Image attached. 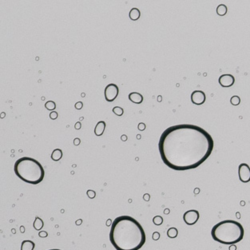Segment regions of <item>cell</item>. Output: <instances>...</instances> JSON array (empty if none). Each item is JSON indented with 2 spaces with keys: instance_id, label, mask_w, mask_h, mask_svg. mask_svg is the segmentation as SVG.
I'll use <instances>...</instances> for the list:
<instances>
[{
  "instance_id": "cell-1",
  "label": "cell",
  "mask_w": 250,
  "mask_h": 250,
  "mask_svg": "<svg viewBox=\"0 0 250 250\" xmlns=\"http://www.w3.org/2000/svg\"><path fill=\"white\" fill-rule=\"evenodd\" d=\"M213 139L201 127L180 124L162 133L158 149L162 162L173 170L185 171L201 165L210 156Z\"/></svg>"
},
{
  "instance_id": "cell-2",
  "label": "cell",
  "mask_w": 250,
  "mask_h": 250,
  "mask_svg": "<svg viewBox=\"0 0 250 250\" xmlns=\"http://www.w3.org/2000/svg\"><path fill=\"white\" fill-rule=\"evenodd\" d=\"M110 241L116 250H139L146 243V233L134 217L120 216L111 225Z\"/></svg>"
},
{
  "instance_id": "cell-3",
  "label": "cell",
  "mask_w": 250,
  "mask_h": 250,
  "mask_svg": "<svg viewBox=\"0 0 250 250\" xmlns=\"http://www.w3.org/2000/svg\"><path fill=\"white\" fill-rule=\"evenodd\" d=\"M245 230L241 224L233 220H225L216 224L211 230L213 239L224 245H234L243 239Z\"/></svg>"
},
{
  "instance_id": "cell-4",
  "label": "cell",
  "mask_w": 250,
  "mask_h": 250,
  "mask_svg": "<svg viewBox=\"0 0 250 250\" xmlns=\"http://www.w3.org/2000/svg\"><path fill=\"white\" fill-rule=\"evenodd\" d=\"M14 171L19 178L31 185L39 184L45 177V170L41 163L30 157H22L17 160Z\"/></svg>"
},
{
  "instance_id": "cell-5",
  "label": "cell",
  "mask_w": 250,
  "mask_h": 250,
  "mask_svg": "<svg viewBox=\"0 0 250 250\" xmlns=\"http://www.w3.org/2000/svg\"><path fill=\"white\" fill-rule=\"evenodd\" d=\"M118 93H119V89L118 85L114 83L108 84L104 91L105 99L109 102H114L117 98Z\"/></svg>"
},
{
  "instance_id": "cell-6",
  "label": "cell",
  "mask_w": 250,
  "mask_h": 250,
  "mask_svg": "<svg viewBox=\"0 0 250 250\" xmlns=\"http://www.w3.org/2000/svg\"><path fill=\"white\" fill-rule=\"evenodd\" d=\"M199 217H200V214L198 210L190 209L185 213L183 215V220L188 226H193L194 224L198 222Z\"/></svg>"
},
{
  "instance_id": "cell-7",
  "label": "cell",
  "mask_w": 250,
  "mask_h": 250,
  "mask_svg": "<svg viewBox=\"0 0 250 250\" xmlns=\"http://www.w3.org/2000/svg\"><path fill=\"white\" fill-rule=\"evenodd\" d=\"M238 176L240 181L243 183L250 182V167L246 163H241L238 166Z\"/></svg>"
},
{
  "instance_id": "cell-8",
  "label": "cell",
  "mask_w": 250,
  "mask_h": 250,
  "mask_svg": "<svg viewBox=\"0 0 250 250\" xmlns=\"http://www.w3.org/2000/svg\"><path fill=\"white\" fill-rule=\"evenodd\" d=\"M190 99H191L192 103H193L194 105L200 106V105H202L205 102V93L202 91H193L192 93H191V96H190Z\"/></svg>"
},
{
  "instance_id": "cell-9",
  "label": "cell",
  "mask_w": 250,
  "mask_h": 250,
  "mask_svg": "<svg viewBox=\"0 0 250 250\" xmlns=\"http://www.w3.org/2000/svg\"><path fill=\"white\" fill-rule=\"evenodd\" d=\"M219 84L222 87H230L233 85L235 83V78L233 75L230 74H225L221 75L219 79H218Z\"/></svg>"
},
{
  "instance_id": "cell-10",
  "label": "cell",
  "mask_w": 250,
  "mask_h": 250,
  "mask_svg": "<svg viewBox=\"0 0 250 250\" xmlns=\"http://www.w3.org/2000/svg\"><path fill=\"white\" fill-rule=\"evenodd\" d=\"M128 98H129L130 102H132L133 103H135V104H141L143 102V99H144L142 95L140 93H137V92L130 93Z\"/></svg>"
},
{
  "instance_id": "cell-11",
  "label": "cell",
  "mask_w": 250,
  "mask_h": 250,
  "mask_svg": "<svg viewBox=\"0 0 250 250\" xmlns=\"http://www.w3.org/2000/svg\"><path fill=\"white\" fill-rule=\"evenodd\" d=\"M106 122L104 121H100L97 123L96 126L94 128V134L96 136H101L103 134V133L106 129Z\"/></svg>"
},
{
  "instance_id": "cell-12",
  "label": "cell",
  "mask_w": 250,
  "mask_h": 250,
  "mask_svg": "<svg viewBox=\"0 0 250 250\" xmlns=\"http://www.w3.org/2000/svg\"><path fill=\"white\" fill-rule=\"evenodd\" d=\"M34 247H35V244L32 241L25 240L22 242L20 250H34Z\"/></svg>"
},
{
  "instance_id": "cell-13",
  "label": "cell",
  "mask_w": 250,
  "mask_h": 250,
  "mask_svg": "<svg viewBox=\"0 0 250 250\" xmlns=\"http://www.w3.org/2000/svg\"><path fill=\"white\" fill-rule=\"evenodd\" d=\"M141 16V11H139V9L137 7H133L129 13V19L133 21H136Z\"/></svg>"
},
{
  "instance_id": "cell-14",
  "label": "cell",
  "mask_w": 250,
  "mask_h": 250,
  "mask_svg": "<svg viewBox=\"0 0 250 250\" xmlns=\"http://www.w3.org/2000/svg\"><path fill=\"white\" fill-rule=\"evenodd\" d=\"M63 154L62 149H55L53 150L52 154H51V159L53 161H55V162H58L63 157Z\"/></svg>"
},
{
  "instance_id": "cell-15",
  "label": "cell",
  "mask_w": 250,
  "mask_h": 250,
  "mask_svg": "<svg viewBox=\"0 0 250 250\" xmlns=\"http://www.w3.org/2000/svg\"><path fill=\"white\" fill-rule=\"evenodd\" d=\"M43 226H44L43 221L42 220L40 217H36L35 220H34L33 223L34 228H35L36 230H41L42 228H43Z\"/></svg>"
},
{
  "instance_id": "cell-16",
  "label": "cell",
  "mask_w": 250,
  "mask_h": 250,
  "mask_svg": "<svg viewBox=\"0 0 250 250\" xmlns=\"http://www.w3.org/2000/svg\"><path fill=\"white\" fill-rule=\"evenodd\" d=\"M217 14L220 16H224L227 14V11H228V8L225 4H220L218 5V6L217 7Z\"/></svg>"
},
{
  "instance_id": "cell-17",
  "label": "cell",
  "mask_w": 250,
  "mask_h": 250,
  "mask_svg": "<svg viewBox=\"0 0 250 250\" xmlns=\"http://www.w3.org/2000/svg\"><path fill=\"white\" fill-rule=\"evenodd\" d=\"M177 234H178V231L174 227L169 228L167 231V235L170 238H175L177 236Z\"/></svg>"
},
{
  "instance_id": "cell-18",
  "label": "cell",
  "mask_w": 250,
  "mask_h": 250,
  "mask_svg": "<svg viewBox=\"0 0 250 250\" xmlns=\"http://www.w3.org/2000/svg\"><path fill=\"white\" fill-rule=\"evenodd\" d=\"M45 107L47 110L54 111V110H55V108H56V104L54 101H47L45 103Z\"/></svg>"
},
{
  "instance_id": "cell-19",
  "label": "cell",
  "mask_w": 250,
  "mask_h": 250,
  "mask_svg": "<svg viewBox=\"0 0 250 250\" xmlns=\"http://www.w3.org/2000/svg\"><path fill=\"white\" fill-rule=\"evenodd\" d=\"M230 103L233 106H238L241 103V98L237 95H234L230 98Z\"/></svg>"
},
{
  "instance_id": "cell-20",
  "label": "cell",
  "mask_w": 250,
  "mask_h": 250,
  "mask_svg": "<svg viewBox=\"0 0 250 250\" xmlns=\"http://www.w3.org/2000/svg\"><path fill=\"white\" fill-rule=\"evenodd\" d=\"M153 222L156 226H161L163 223V218L161 216H155L153 219Z\"/></svg>"
},
{
  "instance_id": "cell-21",
  "label": "cell",
  "mask_w": 250,
  "mask_h": 250,
  "mask_svg": "<svg viewBox=\"0 0 250 250\" xmlns=\"http://www.w3.org/2000/svg\"><path fill=\"white\" fill-rule=\"evenodd\" d=\"M113 112L117 116H121L124 114V110L120 106H115V107L113 108Z\"/></svg>"
},
{
  "instance_id": "cell-22",
  "label": "cell",
  "mask_w": 250,
  "mask_h": 250,
  "mask_svg": "<svg viewBox=\"0 0 250 250\" xmlns=\"http://www.w3.org/2000/svg\"><path fill=\"white\" fill-rule=\"evenodd\" d=\"M86 194H87V196H88L89 198H91V199H93V198H94L95 197H96V193H95V191H93V190H87Z\"/></svg>"
},
{
  "instance_id": "cell-23",
  "label": "cell",
  "mask_w": 250,
  "mask_h": 250,
  "mask_svg": "<svg viewBox=\"0 0 250 250\" xmlns=\"http://www.w3.org/2000/svg\"><path fill=\"white\" fill-rule=\"evenodd\" d=\"M58 117V114L56 111H52L51 113L50 114V119H52V120L57 119Z\"/></svg>"
},
{
  "instance_id": "cell-24",
  "label": "cell",
  "mask_w": 250,
  "mask_h": 250,
  "mask_svg": "<svg viewBox=\"0 0 250 250\" xmlns=\"http://www.w3.org/2000/svg\"><path fill=\"white\" fill-rule=\"evenodd\" d=\"M74 107L76 108L77 110H81L83 107V103L82 102H78L74 105Z\"/></svg>"
},
{
  "instance_id": "cell-25",
  "label": "cell",
  "mask_w": 250,
  "mask_h": 250,
  "mask_svg": "<svg viewBox=\"0 0 250 250\" xmlns=\"http://www.w3.org/2000/svg\"><path fill=\"white\" fill-rule=\"evenodd\" d=\"M160 238V233L158 232H154L153 233V239L154 241H157Z\"/></svg>"
},
{
  "instance_id": "cell-26",
  "label": "cell",
  "mask_w": 250,
  "mask_h": 250,
  "mask_svg": "<svg viewBox=\"0 0 250 250\" xmlns=\"http://www.w3.org/2000/svg\"><path fill=\"white\" fill-rule=\"evenodd\" d=\"M145 129H146V125H145V123L141 122V123L138 124V129H139V130L143 131Z\"/></svg>"
},
{
  "instance_id": "cell-27",
  "label": "cell",
  "mask_w": 250,
  "mask_h": 250,
  "mask_svg": "<svg viewBox=\"0 0 250 250\" xmlns=\"http://www.w3.org/2000/svg\"><path fill=\"white\" fill-rule=\"evenodd\" d=\"M80 143H81V140H80L78 137H76V138H74V146H78Z\"/></svg>"
},
{
  "instance_id": "cell-28",
  "label": "cell",
  "mask_w": 250,
  "mask_h": 250,
  "mask_svg": "<svg viewBox=\"0 0 250 250\" xmlns=\"http://www.w3.org/2000/svg\"><path fill=\"white\" fill-rule=\"evenodd\" d=\"M81 126H82V124H81L80 121H78V122H76L75 125H74V128L76 129H81Z\"/></svg>"
},
{
  "instance_id": "cell-29",
  "label": "cell",
  "mask_w": 250,
  "mask_h": 250,
  "mask_svg": "<svg viewBox=\"0 0 250 250\" xmlns=\"http://www.w3.org/2000/svg\"><path fill=\"white\" fill-rule=\"evenodd\" d=\"M39 236H41V237H46V236H47V232H45V231H42V232H40L39 233Z\"/></svg>"
},
{
  "instance_id": "cell-30",
  "label": "cell",
  "mask_w": 250,
  "mask_h": 250,
  "mask_svg": "<svg viewBox=\"0 0 250 250\" xmlns=\"http://www.w3.org/2000/svg\"><path fill=\"white\" fill-rule=\"evenodd\" d=\"M143 198H144V200L146 201H148L149 200V194H148V193H146L145 195H144V197H143Z\"/></svg>"
},
{
  "instance_id": "cell-31",
  "label": "cell",
  "mask_w": 250,
  "mask_h": 250,
  "mask_svg": "<svg viewBox=\"0 0 250 250\" xmlns=\"http://www.w3.org/2000/svg\"><path fill=\"white\" fill-rule=\"evenodd\" d=\"M229 250H236V246H234V245H231L230 248H229Z\"/></svg>"
},
{
  "instance_id": "cell-32",
  "label": "cell",
  "mask_w": 250,
  "mask_h": 250,
  "mask_svg": "<svg viewBox=\"0 0 250 250\" xmlns=\"http://www.w3.org/2000/svg\"><path fill=\"white\" fill-rule=\"evenodd\" d=\"M127 139V137L126 136V135H123V136H121V140L123 141H126Z\"/></svg>"
},
{
  "instance_id": "cell-33",
  "label": "cell",
  "mask_w": 250,
  "mask_h": 250,
  "mask_svg": "<svg viewBox=\"0 0 250 250\" xmlns=\"http://www.w3.org/2000/svg\"><path fill=\"white\" fill-rule=\"evenodd\" d=\"M82 224V220H78L76 221V225H81Z\"/></svg>"
},
{
  "instance_id": "cell-34",
  "label": "cell",
  "mask_w": 250,
  "mask_h": 250,
  "mask_svg": "<svg viewBox=\"0 0 250 250\" xmlns=\"http://www.w3.org/2000/svg\"><path fill=\"white\" fill-rule=\"evenodd\" d=\"M169 212H170V211H169V209H167V210H165V213H168Z\"/></svg>"
},
{
  "instance_id": "cell-35",
  "label": "cell",
  "mask_w": 250,
  "mask_h": 250,
  "mask_svg": "<svg viewBox=\"0 0 250 250\" xmlns=\"http://www.w3.org/2000/svg\"><path fill=\"white\" fill-rule=\"evenodd\" d=\"M49 250H61V249H49Z\"/></svg>"
}]
</instances>
